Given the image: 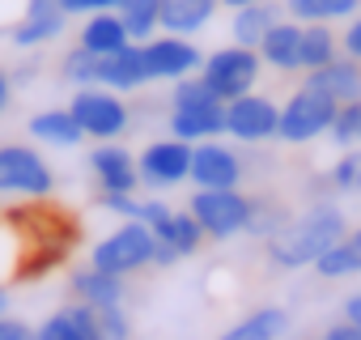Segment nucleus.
<instances>
[{
    "label": "nucleus",
    "instance_id": "1",
    "mask_svg": "<svg viewBox=\"0 0 361 340\" xmlns=\"http://www.w3.org/2000/svg\"><path fill=\"white\" fill-rule=\"evenodd\" d=\"M344 234H348V230H344V213H340L336 205H314L306 217L289 221L276 238H268V255H272V264H281V268H306V264H314L327 247H336Z\"/></svg>",
    "mask_w": 361,
    "mask_h": 340
},
{
    "label": "nucleus",
    "instance_id": "2",
    "mask_svg": "<svg viewBox=\"0 0 361 340\" xmlns=\"http://www.w3.org/2000/svg\"><path fill=\"white\" fill-rule=\"evenodd\" d=\"M153 247H157V238H153L149 226L123 221L115 234H106V238L90 251V264L102 268V272H111V277H128V272L153 264Z\"/></svg>",
    "mask_w": 361,
    "mask_h": 340
},
{
    "label": "nucleus",
    "instance_id": "3",
    "mask_svg": "<svg viewBox=\"0 0 361 340\" xmlns=\"http://www.w3.org/2000/svg\"><path fill=\"white\" fill-rule=\"evenodd\" d=\"M259 64H264V60H259V51L230 43V47H221V51H209V56H204L200 77L209 81V90H213L221 102H234V98L251 94V85H255V77H259Z\"/></svg>",
    "mask_w": 361,
    "mask_h": 340
},
{
    "label": "nucleus",
    "instance_id": "4",
    "mask_svg": "<svg viewBox=\"0 0 361 340\" xmlns=\"http://www.w3.org/2000/svg\"><path fill=\"white\" fill-rule=\"evenodd\" d=\"M188 213L200 221V230L209 238H234V234H243L251 226L255 200L243 196L238 188H230V192H196L192 205H188Z\"/></svg>",
    "mask_w": 361,
    "mask_h": 340
},
{
    "label": "nucleus",
    "instance_id": "5",
    "mask_svg": "<svg viewBox=\"0 0 361 340\" xmlns=\"http://www.w3.org/2000/svg\"><path fill=\"white\" fill-rule=\"evenodd\" d=\"M68 111H73V119L81 123V132L94 136V140H115V136H123L128 123H132V111L123 107V98L111 94V90H98V85L77 90L73 102H68Z\"/></svg>",
    "mask_w": 361,
    "mask_h": 340
},
{
    "label": "nucleus",
    "instance_id": "6",
    "mask_svg": "<svg viewBox=\"0 0 361 340\" xmlns=\"http://www.w3.org/2000/svg\"><path fill=\"white\" fill-rule=\"evenodd\" d=\"M331 119H336V102L310 85H302L285 107H281V128L276 136L289 140V145H306L323 132H331Z\"/></svg>",
    "mask_w": 361,
    "mask_h": 340
},
{
    "label": "nucleus",
    "instance_id": "7",
    "mask_svg": "<svg viewBox=\"0 0 361 340\" xmlns=\"http://www.w3.org/2000/svg\"><path fill=\"white\" fill-rule=\"evenodd\" d=\"M56 188L51 166L26 149V145H0V192H18V196H35L43 200Z\"/></svg>",
    "mask_w": 361,
    "mask_h": 340
},
{
    "label": "nucleus",
    "instance_id": "8",
    "mask_svg": "<svg viewBox=\"0 0 361 340\" xmlns=\"http://www.w3.org/2000/svg\"><path fill=\"white\" fill-rule=\"evenodd\" d=\"M145 47V68H149V81H183V77H196L204 68V51L192 43V39H178V35H153Z\"/></svg>",
    "mask_w": 361,
    "mask_h": 340
},
{
    "label": "nucleus",
    "instance_id": "9",
    "mask_svg": "<svg viewBox=\"0 0 361 340\" xmlns=\"http://www.w3.org/2000/svg\"><path fill=\"white\" fill-rule=\"evenodd\" d=\"M200 192H230L243 183V162L234 149L217 145V140H200L192 145V175H188Z\"/></svg>",
    "mask_w": 361,
    "mask_h": 340
},
{
    "label": "nucleus",
    "instance_id": "10",
    "mask_svg": "<svg viewBox=\"0 0 361 340\" xmlns=\"http://www.w3.org/2000/svg\"><path fill=\"white\" fill-rule=\"evenodd\" d=\"M136 170H140V183L149 188H174L192 175V145L188 140H153L140 157H136Z\"/></svg>",
    "mask_w": 361,
    "mask_h": 340
},
{
    "label": "nucleus",
    "instance_id": "11",
    "mask_svg": "<svg viewBox=\"0 0 361 340\" xmlns=\"http://www.w3.org/2000/svg\"><path fill=\"white\" fill-rule=\"evenodd\" d=\"M281 128V107L264 94H243L226 102V132L234 140H268Z\"/></svg>",
    "mask_w": 361,
    "mask_h": 340
},
{
    "label": "nucleus",
    "instance_id": "12",
    "mask_svg": "<svg viewBox=\"0 0 361 340\" xmlns=\"http://www.w3.org/2000/svg\"><path fill=\"white\" fill-rule=\"evenodd\" d=\"M90 170L102 192H123L132 196L140 188V170H136V157L123 149V145H98L90 153Z\"/></svg>",
    "mask_w": 361,
    "mask_h": 340
},
{
    "label": "nucleus",
    "instance_id": "13",
    "mask_svg": "<svg viewBox=\"0 0 361 340\" xmlns=\"http://www.w3.org/2000/svg\"><path fill=\"white\" fill-rule=\"evenodd\" d=\"M306 85L319 90V94H327L336 107H344V102H361V60L336 56L331 64L306 73Z\"/></svg>",
    "mask_w": 361,
    "mask_h": 340
},
{
    "label": "nucleus",
    "instance_id": "14",
    "mask_svg": "<svg viewBox=\"0 0 361 340\" xmlns=\"http://www.w3.org/2000/svg\"><path fill=\"white\" fill-rule=\"evenodd\" d=\"M64 9H60V0H26V13L22 22L9 30V39L18 47H39V43H51L60 30H64Z\"/></svg>",
    "mask_w": 361,
    "mask_h": 340
},
{
    "label": "nucleus",
    "instance_id": "15",
    "mask_svg": "<svg viewBox=\"0 0 361 340\" xmlns=\"http://www.w3.org/2000/svg\"><path fill=\"white\" fill-rule=\"evenodd\" d=\"M140 85H149L145 47H140V43H128L123 51L102 56V64H98V90H123V94H132V90H140Z\"/></svg>",
    "mask_w": 361,
    "mask_h": 340
},
{
    "label": "nucleus",
    "instance_id": "16",
    "mask_svg": "<svg viewBox=\"0 0 361 340\" xmlns=\"http://www.w3.org/2000/svg\"><path fill=\"white\" fill-rule=\"evenodd\" d=\"M221 132H226V102H213V107H188V111H170V136H174V140L200 145V140H217Z\"/></svg>",
    "mask_w": 361,
    "mask_h": 340
},
{
    "label": "nucleus",
    "instance_id": "17",
    "mask_svg": "<svg viewBox=\"0 0 361 340\" xmlns=\"http://www.w3.org/2000/svg\"><path fill=\"white\" fill-rule=\"evenodd\" d=\"M157 9H161V30L166 35L188 39V35H196L213 22L217 0H157Z\"/></svg>",
    "mask_w": 361,
    "mask_h": 340
},
{
    "label": "nucleus",
    "instance_id": "18",
    "mask_svg": "<svg viewBox=\"0 0 361 340\" xmlns=\"http://www.w3.org/2000/svg\"><path fill=\"white\" fill-rule=\"evenodd\" d=\"M39 340H102L98 336V319H94V306L85 302H73L64 310H56L43 327H39Z\"/></svg>",
    "mask_w": 361,
    "mask_h": 340
},
{
    "label": "nucleus",
    "instance_id": "19",
    "mask_svg": "<svg viewBox=\"0 0 361 340\" xmlns=\"http://www.w3.org/2000/svg\"><path fill=\"white\" fill-rule=\"evenodd\" d=\"M73 298L85 306H119L123 302V277H111L102 268H81L73 272Z\"/></svg>",
    "mask_w": 361,
    "mask_h": 340
},
{
    "label": "nucleus",
    "instance_id": "20",
    "mask_svg": "<svg viewBox=\"0 0 361 340\" xmlns=\"http://www.w3.org/2000/svg\"><path fill=\"white\" fill-rule=\"evenodd\" d=\"M298 47H302V26L298 22H276L264 35V43H259V60L281 68V73H293V68H302L298 64Z\"/></svg>",
    "mask_w": 361,
    "mask_h": 340
},
{
    "label": "nucleus",
    "instance_id": "21",
    "mask_svg": "<svg viewBox=\"0 0 361 340\" xmlns=\"http://www.w3.org/2000/svg\"><path fill=\"white\" fill-rule=\"evenodd\" d=\"M132 39H128V30H123V22L115 18V13H90V22L81 26V43L77 47H85V51H94V56H115V51H123Z\"/></svg>",
    "mask_w": 361,
    "mask_h": 340
},
{
    "label": "nucleus",
    "instance_id": "22",
    "mask_svg": "<svg viewBox=\"0 0 361 340\" xmlns=\"http://www.w3.org/2000/svg\"><path fill=\"white\" fill-rule=\"evenodd\" d=\"M276 22H281V9L272 5V0L247 5V9H238V13H234V43H238V47H251V51H259L264 35H268Z\"/></svg>",
    "mask_w": 361,
    "mask_h": 340
},
{
    "label": "nucleus",
    "instance_id": "23",
    "mask_svg": "<svg viewBox=\"0 0 361 340\" xmlns=\"http://www.w3.org/2000/svg\"><path fill=\"white\" fill-rule=\"evenodd\" d=\"M30 136L35 140H43V145H56V149H73V145H81V123L73 119V111H39L35 119H30Z\"/></svg>",
    "mask_w": 361,
    "mask_h": 340
},
{
    "label": "nucleus",
    "instance_id": "24",
    "mask_svg": "<svg viewBox=\"0 0 361 340\" xmlns=\"http://www.w3.org/2000/svg\"><path fill=\"white\" fill-rule=\"evenodd\" d=\"M285 332H289V315L281 306H259V310H251L243 323H234L217 340H281Z\"/></svg>",
    "mask_w": 361,
    "mask_h": 340
},
{
    "label": "nucleus",
    "instance_id": "25",
    "mask_svg": "<svg viewBox=\"0 0 361 340\" xmlns=\"http://www.w3.org/2000/svg\"><path fill=\"white\" fill-rule=\"evenodd\" d=\"M153 238L157 243H166L170 251H178V255H196L200 247H204V230H200V221L192 217V213H170L161 226H153Z\"/></svg>",
    "mask_w": 361,
    "mask_h": 340
},
{
    "label": "nucleus",
    "instance_id": "26",
    "mask_svg": "<svg viewBox=\"0 0 361 340\" xmlns=\"http://www.w3.org/2000/svg\"><path fill=\"white\" fill-rule=\"evenodd\" d=\"M115 18L123 22V30H128L132 43H149V39L161 30V9H157V0H119Z\"/></svg>",
    "mask_w": 361,
    "mask_h": 340
},
{
    "label": "nucleus",
    "instance_id": "27",
    "mask_svg": "<svg viewBox=\"0 0 361 340\" xmlns=\"http://www.w3.org/2000/svg\"><path fill=\"white\" fill-rule=\"evenodd\" d=\"M314 272L319 277H353V272H361V230H348L336 247H327L314 260Z\"/></svg>",
    "mask_w": 361,
    "mask_h": 340
},
{
    "label": "nucleus",
    "instance_id": "28",
    "mask_svg": "<svg viewBox=\"0 0 361 340\" xmlns=\"http://www.w3.org/2000/svg\"><path fill=\"white\" fill-rule=\"evenodd\" d=\"M336 47H340V39L331 35V26H302V47H298V64H302V73H314V68H323V64H331L336 60Z\"/></svg>",
    "mask_w": 361,
    "mask_h": 340
},
{
    "label": "nucleus",
    "instance_id": "29",
    "mask_svg": "<svg viewBox=\"0 0 361 340\" xmlns=\"http://www.w3.org/2000/svg\"><path fill=\"white\" fill-rule=\"evenodd\" d=\"M285 9L293 22H306V26H327L336 18H353L361 9V0H285Z\"/></svg>",
    "mask_w": 361,
    "mask_h": 340
},
{
    "label": "nucleus",
    "instance_id": "30",
    "mask_svg": "<svg viewBox=\"0 0 361 340\" xmlns=\"http://www.w3.org/2000/svg\"><path fill=\"white\" fill-rule=\"evenodd\" d=\"M170 102H174V111H188V107H213V102H221V98L209 90L204 77H183V81H174Z\"/></svg>",
    "mask_w": 361,
    "mask_h": 340
},
{
    "label": "nucleus",
    "instance_id": "31",
    "mask_svg": "<svg viewBox=\"0 0 361 340\" xmlns=\"http://www.w3.org/2000/svg\"><path fill=\"white\" fill-rule=\"evenodd\" d=\"M98 64H102V56H94V51H85V47H73V51L64 56V77H68L73 85L90 90V85H98Z\"/></svg>",
    "mask_w": 361,
    "mask_h": 340
},
{
    "label": "nucleus",
    "instance_id": "32",
    "mask_svg": "<svg viewBox=\"0 0 361 340\" xmlns=\"http://www.w3.org/2000/svg\"><path fill=\"white\" fill-rule=\"evenodd\" d=\"M336 145H357L361 140V102H344L336 107V119H331V132H327Z\"/></svg>",
    "mask_w": 361,
    "mask_h": 340
},
{
    "label": "nucleus",
    "instance_id": "33",
    "mask_svg": "<svg viewBox=\"0 0 361 340\" xmlns=\"http://www.w3.org/2000/svg\"><path fill=\"white\" fill-rule=\"evenodd\" d=\"M293 217L281 209V205H268V200H255V213H251V234H264V238H276L285 226H289Z\"/></svg>",
    "mask_w": 361,
    "mask_h": 340
},
{
    "label": "nucleus",
    "instance_id": "34",
    "mask_svg": "<svg viewBox=\"0 0 361 340\" xmlns=\"http://www.w3.org/2000/svg\"><path fill=\"white\" fill-rule=\"evenodd\" d=\"M94 319H98V336L102 340H128L132 336V323L123 315V302L119 306H94Z\"/></svg>",
    "mask_w": 361,
    "mask_h": 340
},
{
    "label": "nucleus",
    "instance_id": "35",
    "mask_svg": "<svg viewBox=\"0 0 361 340\" xmlns=\"http://www.w3.org/2000/svg\"><path fill=\"white\" fill-rule=\"evenodd\" d=\"M331 188L336 192H361V153L348 149L336 166H331Z\"/></svg>",
    "mask_w": 361,
    "mask_h": 340
},
{
    "label": "nucleus",
    "instance_id": "36",
    "mask_svg": "<svg viewBox=\"0 0 361 340\" xmlns=\"http://www.w3.org/2000/svg\"><path fill=\"white\" fill-rule=\"evenodd\" d=\"M98 205L111 209V213H119L123 221H136V217H140V200H136V196H123V192H102Z\"/></svg>",
    "mask_w": 361,
    "mask_h": 340
},
{
    "label": "nucleus",
    "instance_id": "37",
    "mask_svg": "<svg viewBox=\"0 0 361 340\" xmlns=\"http://www.w3.org/2000/svg\"><path fill=\"white\" fill-rule=\"evenodd\" d=\"M60 9L73 18V13H81V18H90V13H115L119 9V0H60Z\"/></svg>",
    "mask_w": 361,
    "mask_h": 340
},
{
    "label": "nucleus",
    "instance_id": "38",
    "mask_svg": "<svg viewBox=\"0 0 361 340\" xmlns=\"http://www.w3.org/2000/svg\"><path fill=\"white\" fill-rule=\"evenodd\" d=\"M0 340H39V332L22 319H9V315H0Z\"/></svg>",
    "mask_w": 361,
    "mask_h": 340
},
{
    "label": "nucleus",
    "instance_id": "39",
    "mask_svg": "<svg viewBox=\"0 0 361 340\" xmlns=\"http://www.w3.org/2000/svg\"><path fill=\"white\" fill-rule=\"evenodd\" d=\"M22 13H26V0H0V26H18L22 22Z\"/></svg>",
    "mask_w": 361,
    "mask_h": 340
},
{
    "label": "nucleus",
    "instance_id": "40",
    "mask_svg": "<svg viewBox=\"0 0 361 340\" xmlns=\"http://www.w3.org/2000/svg\"><path fill=\"white\" fill-rule=\"evenodd\" d=\"M344 51H348V60H361V18L357 22H348V30H344Z\"/></svg>",
    "mask_w": 361,
    "mask_h": 340
},
{
    "label": "nucleus",
    "instance_id": "41",
    "mask_svg": "<svg viewBox=\"0 0 361 340\" xmlns=\"http://www.w3.org/2000/svg\"><path fill=\"white\" fill-rule=\"evenodd\" d=\"M344 319H348V323L361 332V293H353V298L344 302Z\"/></svg>",
    "mask_w": 361,
    "mask_h": 340
},
{
    "label": "nucleus",
    "instance_id": "42",
    "mask_svg": "<svg viewBox=\"0 0 361 340\" xmlns=\"http://www.w3.org/2000/svg\"><path fill=\"white\" fill-rule=\"evenodd\" d=\"M9 98H13V85H9V77H5V73H0V115H5Z\"/></svg>",
    "mask_w": 361,
    "mask_h": 340
},
{
    "label": "nucleus",
    "instance_id": "43",
    "mask_svg": "<svg viewBox=\"0 0 361 340\" xmlns=\"http://www.w3.org/2000/svg\"><path fill=\"white\" fill-rule=\"evenodd\" d=\"M217 5H230V9L238 13V9H247V5H259V0H217Z\"/></svg>",
    "mask_w": 361,
    "mask_h": 340
},
{
    "label": "nucleus",
    "instance_id": "44",
    "mask_svg": "<svg viewBox=\"0 0 361 340\" xmlns=\"http://www.w3.org/2000/svg\"><path fill=\"white\" fill-rule=\"evenodd\" d=\"M9 310V293H5V285H0V315Z\"/></svg>",
    "mask_w": 361,
    "mask_h": 340
}]
</instances>
